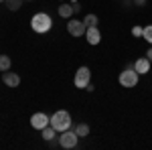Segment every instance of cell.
<instances>
[{"label":"cell","mask_w":152,"mask_h":150,"mask_svg":"<svg viewBox=\"0 0 152 150\" xmlns=\"http://www.w3.org/2000/svg\"><path fill=\"white\" fill-rule=\"evenodd\" d=\"M49 124L55 128L57 132H65V130H69V128H71V116H69V112H65V110L55 112V114L51 116Z\"/></svg>","instance_id":"1"},{"label":"cell","mask_w":152,"mask_h":150,"mask_svg":"<svg viewBox=\"0 0 152 150\" xmlns=\"http://www.w3.org/2000/svg\"><path fill=\"white\" fill-rule=\"evenodd\" d=\"M31 26H33L35 33H47L53 26V20H51V16L47 12H37L35 16L31 18Z\"/></svg>","instance_id":"2"},{"label":"cell","mask_w":152,"mask_h":150,"mask_svg":"<svg viewBox=\"0 0 152 150\" xmlns=\"http://www.w3.org/2000/svg\"><path fill=\"white\" fill-rule=\"evenodd\" d=\"M138 79H140V75H138V71L134 69V67L124 69L120 73V77H118V81H120L122 87H136V85H138Z\"/></svg>","instance_id":"3"},{"label":"cell","mask_w":152,"mask_h":150,"mask_svg":"<svg viewBox=\"0 0 152 150\" xmlns=\"http://www.w3.org/2000/svg\"><path fill=\"white\" fill-rule=\"evenodd\" d=\"M73 83H75V87H79V89H85L87 87V83H91V71L89 67H79L77 73H75V77H73Z\"/></svg>","instance_id":"4"},{"label":"cell","mask_w":152,"mask_h":150,"mask_svg":"<svg viewBox=\"0 0 152 150\" xmlns=\"http://www.w3.org/2000/svg\"><path fill=\"white\" fill-rule=\"evenodd\" d=\"M77 140H79V136H77L75 130H65L59 136V146L61 148H75L77 146Z\"/></svg>","instance_id":"5"},{"label":"cell","mask_w":152,"mask_h":150,"mask_svg":"<svg viewBox=\"0 0 152 150\" xmlns=\"http://www.w3.org/2000/svg\"><path fill=\"white\" fill-rule=\"evenodd\" d=\"M85 23L83 20H77V18H69V23H67V31H69V35L73 37H83L85 35Z\"/></svg>","instance_id":"6"},{"label":"cell","mask_w":152,"mask_h":150,"mask_svg":"<svg viewBox=\"0 0 152 150\" xmlns=\"http://www.w3.org/2000/svg\"><path fill=\"white\" fill-rule=\"evenodd\" d=\"M49 118L47 114H43V112H37V114L31 116V126L35 128V130H43L45 126H49Z\"/></svg>","instance_id":"7"},{"label":"cell","mask_w":152,"mask_h":150,"mask_svg":"<svg viewBox=\"0 0 152 150\" xmlns=\"http://www.w3.org/2000/svg\"><path fill=\"white\" fill-rule=\"evenodd\" d=\"M83 37L87 39V43H89V45H97V43L102 41V33H99V29H97V26H87Z\"/></svg>","instance_id":"8"},{"label":"cell","mask_w":152,"mask_h":150,"mask_svg":"<svg viewBox=\"0 0 152 150\" xmlns=\"http://www.w3.org/2000/svg\"><path fill=\"white\" fill-rule=\"evenodd\" d=\"M2 81H4V85H6V87H18L20 77L8 69V71H2Z\"/></svg>","instance_id":"9"},{"label":"cell","mask_w":152,"mask_h":150,"mask_svg":"<svg viewBox=\"0 0 152 150\" xmlns=\"http://www.w3.org/2000/svg\"><path fill=\"white\" fill-rule=\"evenodd\" d=\"M134 69L138 71V75H144V73H148V71H150V61H148L146 57L138 59V61L134 63Z\"/></svg>","instance_id":"10"},{"label":"cell","mask_w":152,"mask_h":150,"mask_svg":"<svg viewBox=\"0 0 152 150\" xmlns=\"http://www.w3.org/2000/svg\"><path fill=\"white\" fill-rule=\"evenodd\" d=\"M71 14H75L73 4H61V6H59V16H61V18H71Z\"/></svg>","instance_id":"11"},{"label":"cell","mask_w":152,"mask_h":150,"mask_svg":"<svg viewBox=\"0 0 152 150\" xmlns=\"http://www.w3.org/2000/svg\"><path fill=\"white\" fill-rule=\"evenodd\" d=\"M55 132H57V130H55V128L51 126V124H49V126H45L43 130H41V134H43V138L47 140V142H51V140L55 138Z\"/></svg>","instance_id":"12"},{"label":"cell","mask_w":152,"mask_h":150,"mask_svg":"<svg viewBox=\"0 0 152 150\" xmlns=\"http://www.w3.org/2000/svg\"><path fill=\"white\" fill-rule=\"evenodd\" d=\"M75 132H77L79 138H87V136H89V126H87V124H77V126H75Z\"/></svg>","instance_id":"13"},{"label":"cell","mask_w":152,"mask_h":150,"mask_svg":"<svg viewBox=\"0 0 152 150\" xmlns=\"http://www.w3.org/2000/svg\"><path fill=\"white\" fill-rule=\"evenodd\" d=\"M12 65V61L8 55H0V71H8Z\"/></svg>","instance_id":"14"},{"label":"cell","mask_w":152,"mask_h":150,"mask_svg":"<svg viewBox=\"0 0 152 150\" xmlns=\"http://www.w3.org/2000/svg\"><path fill=\"white\" fill-rule=\"evenodd\" d=\"M83 23H85V26H97L99 18H97V14H87V16L83 18Z\"/></svg>","instance_id":"15"},{"label":"cell","mask_w":152,"mask_h":150,"mask_svg":"<svg viewBox=\"0 0 152 150\" xmlns=\"http://www.w3.org/2000/svg\"><path fill=\"white\" fill-rule=\"evenodd\" d=\"M6 2V6H8V10H18L20 6H23V0H4Z\"/></svg>","instance_id":"16"},{"label":"cell","mask_w":152,"mask_h":150,"mask_svg":"<svg viewBox=\"0 0 152 150\" xmlns=\"http://www.w3.org/2000/svg\"><path fill=\"white\" fill-rule=\"evenodd\" d=\"M142 39H144V41H148V43L152 45V24H150V26H144V33H142Z\"/></svg>","instance_id":"17"},{"label":"cell","mask_w":152,"mask_h":150,"mask_svg":"<svg viewBox=\"0 0 152 150\" xmlns=\"http://www.w3.org/2000/svg\"><path fill=\"white\" fill-rule=\"evenodd\" d=\"M142 33H144L142 26H134V29H132V35H134V37H142Z\"/></svg>","instance_id":"18"},{"label":"cell","mask_w":152,"mask_h":150,"mask_svg":"<svg viewBox=\"0 0 152 150\" xmlns=\"http://www.w3.org/2000/svg\"><path fill=\"white\" fill-rule=\"evenodd\" d=\"M73 10H75V12H79V10H81V6H79V2H73Z\"/></svg>","instance_id":"19"},{"label":"cell","mask_w":152,"mask_h":150,"mask_svg":"<svg viewBox=\"0 0 152 150\" xmlns=\"http://www.w3.org/2000/svg\"><path fill=\"white\" fill-rule=\"evenodd\" d=\"M146 59H148V61H152V47L146 51Z\"/></svg>","instance_id":"20"},{"label":"cell","mask_w":152,"mask_h":150,"mask_svg":"<svg viewBox=\"0 0 152 150\" xmlns=\"http://www.w3.org/2000/svg\"><path fill=\"white\" fill-rule=\"evenodd\" d=\"M134 2H136V6H144L146 4V0H134Z\"/></svg>","instance_id":"21"},{"label":"cell","mask_w":152,"mask_h":150,"mask_svg":"<svg viewBox=\"0 0 152 150\" xmlns=\"http://www.w3.org/2000/svg\"><path fill=\"white\" fill-rule=\"evenodd\" d=\"M26 2H31V0H26Z\"/></svg>","instance_id":"22"},{"label":"cell","mask_w":152,"mask_h":150,"mask_svg":"<svg viewBox=\"0 0 152 150\" xmlns=\"http://www.w3.org/2000/svg\"><path fill=\"white\" fill-rule=\"evenodd\" d=\"M0 2H4V0H0Z\"/></svg>","instance_id":"23"}]
</instances>
